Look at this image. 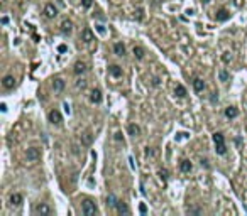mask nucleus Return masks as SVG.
I'll list each match as a JSON object with an SVG mask.
<instances>
[{"label":"nucleus","mask_w":247,"mask_h":216,"mask_svg":"<svg viewBox=\"0 0 247 216\" xmlns=\"http://www.w3.org/2000/svg\"><path fill=\"white\" fill-rule=\"evenodd\" d=\"M213 142H215V150H217L218 155H223L227 152V147H225V139L220 132H215L213 133Z\"/></svg>","instance_id":"nucleus-1"},{"label":"nucleus","mask_w":247,"mask_h":216,"mask_svg":"<svg viewBox=\"0 0 247 216\" xmlns=\"http://www.w3.org/2000/svg\"><path fill=\"white\" fill-rule=\"evenodd\" d=\"M98 213V208L91 199H85L83 201V214L87 216H91V214H97Z\"/></svg>","instance_id":"nucleus-2"},{"label":"nucleus","mask_w":247,"mask_h":216,"mask_svg":"<svg viewBox=\"0 0 247 216\" xmlns=\"http://www.w3.org/2000/svg\"><path fill=\"white\" fill-rule=\"evenodd\" d=\"M34 213H36V214H41V216H49L53 213V209L49 208L46 203H39V204L34 208Z\"/></svg>","instance_id":"nucleus-3"},{"label":"nucleus","mask_w":247,"mask_h":216,"mask_svg":"<svg viewBox=\"0 0 247 216\" xmlns=\"http://www.w3.org/2000/svg\"><path fill=\"white\" fill-rule=\"evenodd\" d=\"M26 157H27V161H31V162L39 161V159H41V150L36 149V147H31V149H27Z\"/></svg>","instance_id":"nucleus-4"},{"label":"nucleus","mask_w":247,"mask_h":216,"mask_svg":"<svg viewBox=\"0 0 247 216\" xmlns=\"http://www.w3.org/2000/svg\"><path fill=\"white\" fill-rule=\"evenodd\" d=\"M47 118H49V122H51L53 125H59L63 122V117H61V113H59L58 110H51L49 113H47Z\"/></svg>","instance_id":"nucleus-5"},{"label":"nucleus","mask_w":247,"mask_h":216,"mask_svg":"<svg viewBox=\"0 0 247 216\" xmlns=\"http://www.w3.org/2000/svg\"><path fill=\"white\" fill-rule=\"evenodd\" d=\"M44 15L47 19H54L58 15V9L54 7V4H46L44 5Z\"/></svg>","instance_id":"nucleus-6"},{"label":"nucleus","mask_w":247,"mask_h":216,"mask_svg":"<svg viewBox=\"0 0 247 216\" xmlns=\"http://www.w3.org/2000/svg\"><path fill=\"white\" fill-rule=\"evenodd\" d=\"M217 20L218 22H225V20H229V17H230V14H229V10H225V9H220V10L217 12Z\"/></svg>","instance_id":"nucleus-7"},{"label":"nucleus","mask_w":247,"mask_h":216,"mask_svg":"<svg viewBox=\"0 0 247 216\" xmlns=\"http://www.w3.org/2000/svg\"><path fill=\"white\" fill-rule=\"evenodd\" d=\"M127 130H129V135H132V137H139V135H141V127H139L137 123H131L127 127Z\"/></svg>","instance_id":"nucleus-8"},{"label":"nucleus","mask_w":247,"mask_h":216,"mask_svg":"<svg viewBox=\"0 0 247 216\" xmlns=\"http://www.w3.org/2000/svg\"><path fill=\"white\" fill-rule=\"evenodd\" d=\"M53 88H54V91H63L65 90V81L61 80V78H54L53 80Z\"/></svg>","instance_id":"nucleus-9"},{"label":"nucleus","mask_w":247,"mask_h":216,"mask_svg":"<svg viewBox=\"0 0 247 216\" xmlns=\"http://www.w3.org/2000/svg\"><path fill=\"white\" fill-rule=\"evenodd\" d=\"M115 208H117V213H119V214H129V213H131V209L127 208V204L124 201H119Z\"/></svg>","instance_id":"nucleus-10"},{"label":"nucleus","mask_w":247,"mask_h":216,"mask_svg":"<svg viewBox=\"0 0 247 216\" xmlns=\"http://www.w3.org/2000/svg\"><path fill=\"white\" fill-rule=\"evenodd\" d=\"M193 88H195L196 93H200L205 90V81L200 80V78H196V80H193Z\"/></svg>","instance_id":"nucleus-11"},{"label":"nucleus","mask_w":247,"mask_h":216,"mask_svg":"<svg viewBox=\"0 0 247 216\" xmlns=\"http://www.w3.org/2000/svg\"><path fill=\"white\" fill-rule=\"evenodd\" d=\"M2 83H4V86L7 90H10V88H14V86H15V78L10 76V74H7V76L4 78V81H2Z\"/></svg>","instance_id":"nucleus-12"},{"label":"nucleus","mask_w":247,"mask_h":216,"mask_svg":"<svg viewBox=\"0 0 247 216\" xmlns=\"http://www.w3.org/2000/svg\"><path fill=\"white\" fill-rule=\"evenodd\" d=\"M91 142H93L91 132H83L81 133V143H83V145H91Z\"/></svg>","instance_id":"nucleus-13"},{"label":"nucleus","mask_w":247,"mask_h":216,"mask_svg":"<svg viewBox=\"0 0 247 216\" xmlns=\"http://www.w3.org/2000/svg\"><path fill=\"white\" fill-rule=\"evenodd\" d=\"M109 73L113 78H119V76H122V68L117 66V64H112V66H109Z\"/></svg>","instance_id":"nucleus-14"},{"label":"nucleus","mask_w":247,"mask_h":216,"mask_svg":"<svg viewBox=\"0 0 247 216\" xmlns=\"http://www.w3.org/2000/svg\"><path fill=\"white\" fill-rule=\"evenodd\" d=\"M81 39H83L85 42H91V41H95V36H93V32H91L90 29H83V32H81Z\"/></svg>","instance_id":"nucleus-15"},{"label":"nucleus","mask_w":247,"mask_h":216,"mask_svg":"<svg viewBox=\"0 0 247 216\" xmlns=\"http://www.w3.org/2000/svg\"><path fill=\"white\" fill-rule=\"evenodd\" d=\"M75 74H83L85 71H87V64L85 62H81V61H78V62H75Z\"/></svg>","instance_id":"nucleus-16"},{"label":"nucleus","mask_w":247,"mask_h":216,"mask_svg":"<svg viewBox=\"0 0 247 216\" xmlns=\"http://www.w3.org/2000/svg\"><path fill=\"white\" fill-rule=\"evenodd\" d=\"M90 100L93 103H102V91H100V90H93V91H91V96H90Z\"/></svg>","instance_id":"nucleus-17"},{"label":"nucleus","mask_w":247,"mask_h":216,"mask_svg":"<svg viewBox=\"0 0 247 216\" xmlns=\"http://www.w3.org/2000/svg\"><path fill=\"white\" fill-rule=\"evenodd\" d=\"M239 115V110H237L235 106H227L225 108V117L227 118H235Z\"/></svg>","instance_id":"nucleus-18"},{"label":"nucleus","mask_w":247,"mask_h":216,"mask_svg":"<svg viewBox=\"0 0 247 216\" xmlns=\"http://www.w3.org/2000/svg\"><path fill=\"white\" fill-rule=\"evenodd\" d=\"M179 169H181L183 172H190L193 169V165H191V162H190L188 159H183V161L179 162Z\"/></svg>","instance_id":"nucleus-19"},{"label":"nucleus","mask_w":247,"mask_h":216,"mask_svg":"<svg viewBox=\"0 0 247 216\" xmlns=\"http://www.w3.org/2000/svg\"><path fill=\"white\" fill-rule=\"evenodd\" d=\"M175 95L178 96V98H185V96H186V88L183 86V84H176V88H175Z\"/></svg>","instance_id":"nucleus-20"},{"label":"nucleus","mask_w":247,"mask_h":216,"mask_svg":"<svg viewBox=\"0 0 247 216\" xmlns=\"http://www.w3.org/2000/svg\"><path fill=\"white\" fill-rule=\"evenodd\" d=\"M71 29H73V22H71V20L66 19V20H63V22H61V30H63V32H71Z\"/></svg>","instance_id":"nucleus-21"},{"label":"nucleus","mask_w":247,"mask_h":216,"mask_svg":"<svg viewBox=\"0 0 247 216\" xmlns=\"http://www.w3.org/2000/svg\"><path fill=\"white\" fill-rule=\"evenodd\" d=\"M113 51H115L117 56H124L125 54V46H124L122 42H117V44L113 46Z\"/></svg>","instance_id":"nucleus-22"},{"label":"nucleus","mask_w":247,"mask_h":216,"mask_svg":"<svg viewBox=\"0 0 247 216\" xmlns=\"http://www.w3.org/2000/svg\"><path fill=\"white\" fill-rule=\"evenodd\" d=\"M10 203H12V204H14V206H19V204H22V196H20V194H19V193H14V194H12V196H10Z\"/></svg>","instance_id":"nucleus-23"},{"label":"nucleus","mask_w":247,"mask_h":216,"mask_svg":"<svg viewBox=\"0 0 247 216\" xmlns=\"http://www.w3.org/2000/svg\"><path fill=\"white\" fill-rule=\"evenodd\" d=\"M117 203H119V199H117L115 194H109V198H107V206H110V208H115Z\"/></svg>","instance_id":"nucleus-24"},{"label":"nucleus","mask_w":247,"mask_h":216,"mask_svg":"<svg viewBox=\"0 0 247 216\" xmlns=\"http://www.w3.org/2000/svg\"><path fill=\"white\" fill-rule=\"evenodd\" d=\"M132 52H134V56H135L137 59H142V58H144V54H146V52H144V49H142L141 46H134Z\"/></svg>","instance_id":"nucleus-25"},{"label":"nucleus","mask_w":247,"mask_h":216,"mask_svg":"<svg viewBox=\"0 0 247 216\" xmlns=\"http://www.w3.org/2000/svg\"><path fill=\"white\" fill-rule=\"evenodd\" d=\"M218 76H220V80H222V81H227V80H229V73H227L225 69H222L220 73H218Z\"/></svg>","instance_id":"nucleus-26"},{"label":"nucleus","mask_w":247,"mask_h":216,"mask_svg":"<svg viewBox=\"0 0 247 216\" xmlns=\"http://www.w3.org/2000/svg\"><path fill=\"white\" fill-rule=\"evenodd\" d=\"M159 177H161L163 181L168 179V171H166V169H161V171H159Z\"/></svg>","instance_id":"nucleus-27"},{"label":"nucleus","mask_w":247,"mask_h":216,"mask_svg":"<svg viewBox=\"0 0 247 216\" xmlns=\"http://www.w3.org/2000/svg\"><path fill=\"white\" fill-rule=\"evenodd\" d=\"M91 4H93V0H81V5H83L85 9H90Z\"/></svg>","instance_id":"nucleus-28"},{"label":"nucleus","mask_w":247,"mask_h":216,"mask_svg":"<svg viewBox=\"0 0 247 216\" xmlns=\"http://www.w3.org/2000/svg\"><path fill=\"white\" fill-rule=\"evenodd\" d=\"M188 213H195V214H200L201 209H200V208H188Z\"/></svg>","instance_id":"nucleus-29"},{"label":"nucleus","mask_w":247,"mask_h":216,"mask_svg":"<svg viewBox=\"0 0 247 216\" xmlns=\"http://www.w3.org/2000/svg\"><path fill=\"white\" fill-rule=\"evenodd\" d=\"M139 211H141L142 214H146V213H147V208H146V204H144V203H142V204L139 206Z\"/></svg>","instance_id":"nucleus-30"},{"label":"nucleus","mask_w":247,"mask_h":216,"mask_svg":"<svg viewBox=\"0 0 247 216\" xmlns=\"http://www.w3.org/2000/svg\"><path fill=\"white\" fill-rule=\"evenodd\" d=\"M210 100H212V103H215V101H218V95H217V93H212V96H210Z\"/></svg>","instance_id":"nucleus-31"},{"label":"nucleus","mask_w":247,"mask_h":216,"mask_svg":"<svg viewBox=\"0 0 247 216\" xmlns=\"http://www.w3.org/2000/svg\"><path fill=\"white\" fill-rule=\"evenodd\" d=\"M76 86H78V88H85V86H87V81H83V80H81V81H78V83H76Z\"/></svg>","instance_id":"nucleus-32"},{"label":"nucleus","mask_w":247,"mask_h":216,"mask_svg":"<svg viewBox=\"0 0 247 216\" xmlns=\"http://www.w3.org/2000/svg\"><path fill=\"white\" fill-rule=\"evenodd\" d=\"M200 162H201V165H205V167H207V169L210 167V164H208V161H207V159H201Z\"/></svg>","instance_id":"nucleus-33"},{"label":"nucleus","mask_w":247,"mask_h":216,"mask_svg":"<svg viewBox=\"0 0 247 216\" xmlns=\"http://www.w3.org/2000/svg\"><path fill=\"white\" fill-rule=\"evenodd\" d=\"M146 155H154V150L147 147V149H146Z\"/></svg>","instance_id":"nucleus-34"},{"label":"nucleus","mask_w":247,"mask_h":216,"mask_svg":"<svg viewBox=\"0 0 247 216\" xmlns=\"http://www.w3.org/2000/svg\"><path fill=\"white\" fill-rule=\"evenodd\" d=\"M115 140H119V142H120V140H124V137H122V133H120V132L115 133Z\"/></svg>","instance_id":"nucleus-35"},{"label":"nucleus","mask_w":247,"mask_h":216,"mask_svg":"<svg viewBox=\"0 0 247 216\" xmlns=\"http://www.w3.org/2000/svg\"><path fill=\"white\" fill-rule=\"evenodd\" d=\"M58 51H59V52H66V46H65V44H61V46L58 48Z\"/></svg>","instance_id":"nucleus-36"},{"label":"nucleus","mask_w":247,"mask_h":216,"mask_svg":"<svg viewBox=\"0 0 247 216\" xmlns=\"http://www.w3.org/2000/svg\"><path fill=\"white\" fill-rule=\"evenodd\" d=\"M153 84H154V86H157V84H159V78H154V80H153Z\"/></svg>","instance_id":"nucleus-37"}]
</instances>
